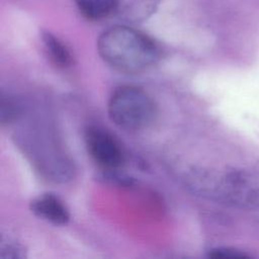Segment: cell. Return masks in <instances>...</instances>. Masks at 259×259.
<instances>
[{
    "label": "cell",
    "instance_id": "cell-1",
    "mask_svg": "<svg viewBox=\"0 0 259 259\" xmlns=\"http://www.w3.org/2000/svg\"><path fill=\"white\" fill-rule=\"evenodd\" d=\"M187 188L207 200L241 209L259 207V176L243 170L193 168L184 177Z\"/></svg>",
    "mask_w": 259,
    "mask_h": 259
},
{
    "label": "cell",
    "instance_id": "cell-2",
    "mask_svg": "<svg viewBox=\"0 0 259 259\" xmlns=\"http://www.w3.org/2000/svg\"><path fill=\"white\" fill-rule=\"evenodd\" d=\"M97 51L107 65L126 74L147 71L161 55L152 37L126 25H115L103 31L97 40Z\"/></svg>",
    "mask_w": 259,
    "mask_h": 259
},
{
    "label": "cell",
    "instance_id": "cell-3",
    "mask_svg": "<svg viewBox=\"0 0 259 259\" xmlns=\"http://www.w3.org/2000/svg\"><path fill=\"white\" fill-rule=\"evenodd\" d=\"M107 111L115 125L124 131L137 132L148 127L154 121L156 106L142 88L123 85L112 92Z\"/></svg>",
    "mask_w": 259,
    "mask_h": 259
},
{
    "label": "cell",
    "instance_id": "cell-4",
    "mask_svg": "<svg viewBox=\"0 0 259 259\" xmlns=\"http://www.w3.org/2000/svg\"><path fill=\"white\" fill-rule=\"evenodd\" d=\"M84 141L89 156L101 170H119L124 165V152L117 140L107 131L89 126L85 130Z\"/></svg>",
    "mask_w": 259,
    "mask_h": 259
},
{
    "label": "cell",
    "instance_id": "cell-5",
    "mask_svg": "<svg viewBox=\"0 0 259 259\" xmlns=\"http://www.w3.org/2000/svg\"><path fill=\"white\" fill-rule=\"evenodd\" d=\"M29 207L34 215L56 226H64L70 221V212L66 204L53 193H44L34 197Z\"/></svg>",
    "mask_w": 259,
    "mask_h": 259
},
{
    "label": "cell",
    "instance_id": "cell-6",
    "mask_svg": "<svg viewBox=\"0 0 259 259\" xmlns=\"http://www.w3.org/2000/svg\"><path fill=\"white\" fill-rule=\"evenodd\" d=\"M80 13L89 20H101L117 13L120 0H75Z\"/></svg>",
    "mask_w": 259,
    "mask_h": 259
},
{
    "label": "cell",
    "instance_id": "cell-7",
    "mask_svg": "<svg viewBox=\"0 0 259 259\" xmlns=\"http://www.w3.org/2000/svg\"><path fill=\"white\" fill-rule=\"evenodd\" d=\"M41 40L49 58L60 68H69L74 64V57L69 48L55 34L42 31Z\"/></svg>",
    "mask_w": 259,
    "mask_h": 259
},
{
    "label": "cell",
    "instance_id": "cell-8",
    "mask_svg": "<svg viewBox=\"0 0 259 259\" xmlns=\"http://www.w3.org/2000/svg\"><path fill=\"white\" fill-rule=\"evenodd\" d=\"M159 0H120L117 13L121 18L138 22L147 19L155 10Z\"/></svg>",
    "mask_w": 259,
    "mask_h": 259
},
{
    "label": "cell",
    "instance_id": "cell-9",
    "mask_svg": "<svg viewBox=\"0 0 259 259\" xmlns=\"http://www.w3.org/2000/svg\"><path fill=\"white\" fill-rule=\"evenodd\" d=\"M21 108L15 99L11 96L1 93L0 100V120L2 124L10 123L20 115Z\"/></svg>",
    "mask_w": 259,
    "mask_h": 259
},
{
    "label": "cell",
    "instance_id": "cell-10",
    "mask_svg": "<svg viewBox=\"0 0 259 259\" xmlns=\"http://www.w3.org/2000/svg\"><path fill=\"white\" fill-rule=\"evenodd\" d=\"M26 251L23 245L11 238H1L0 242V257L6 259H22Z\"/></svg>",
    "mask_w": 259,
    "mask_h": 259
},
{
    "label": "cell",
    "instance_id": "cell-11",
    "mask_svg": "<svg viewBox=\"0 0 259 259\" xmlns=\"http://www.w3.org/2000/svg\"><path fill=\"white\" fill-rule=\"evenodd\" d=\"M99 179L103 182H107L113 185L119 186H131L134 184V179L124 174L118 172V170H110V171H101L98 175Z\"/></svg>",
    "mask_w": 259,
    "mask_h": 259
},
{
    "label": "cell",
    "instance_id": "cell-12",
    "mask_svg": "<svg viewBox=\"0 0 259 259\" xmlns=\"http://www.w3.org/2000/svg\"><path fill=\"white\" fill-rule=\"evenodd\" d=\"M208 257L210 258H247L248 254L241 250L230 247H215L208 250Z\"/></svg>",
    "mask_w": 259,
    "mask_h": 259
}]
</instances>
